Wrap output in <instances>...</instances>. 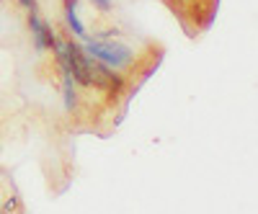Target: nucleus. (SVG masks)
<instances>
[{
	"label": "nucleus",
	"mask_w": 258,
	"mask_h": 214,
	"mask_svg": "<svg viewBox=\"0 0 258 214\" xmlns=\"http://www.w3.org/2000/svg\"><path fill=\"white\" fill-rule=\"evenodd\" d=\"M54 49H57V57L62 62V70L68 75H73V80H78L80 85L96 83V59L83 47L73 44V41H57Z\"/></svg>",
	"instance_id": "1"
},
{
	"label": "nucleus",
	"mask_w": 258,
	"mask_h": 214,
	"mask_svg": "<svg viewBox=\"0 0 258 214\" xmlns=\"http://www.w3.org/2000/svg\"><path fill=\"white\" fill-rule=\"evenodd\" d=\"M83 49L111 70H126L135 59V52L126 44H121V41H114V39H85Z\"/></svg>",
	"instance_id": "2"
},
{
	"label": "nucleus",
	"mask_w": 258,
	"mask_h": 214,
	"mask_svg": "<svg viewBox=\"0 0 258 214\" xmlns=\"http://www.w3.org/2000/svg\"><path fill=\"white\" fill-rule=\"evenodd\" d=\"M29 24H31L34 44H36V49H39V52H44V49H49V47H54V44H57L54 34L49 31V26L44 24V21H41V18L36 16V11H31V16H29Z\"/></svg>",
	"instance_id": "3"
},
{
	"label": "nucleus",
	"mask_w": 258,
	"mask_h": 214,
	"mask_svg": "<svg viewBox=\"0 0 258 214\" xmlns=\"http://www.w3.org/2000/svg\"><path fill=\"white\" fill-rule=\"evenodd\" d=\"M64 21H68V26L73 29V34L78 36V39H88V31H85V26H83V21H80V16H78V3L75 0H68L64 3Z\"/></svg>",
	"instance_id": "4"
},
{
	"label": "nucleus",
	"mask_w": 258,
	"mask_h": 214,
	"mask_svg": "<svg viewBox=\"0 0 258 214\" xmlns=\"http://www.w3.org/2000/svg\"><path fill=\"white\" fill-rule=\"evenodd\" d=\"M62 91H64V109L73 111L78 106V96H75V88H73V75L64 73V80H62Z\"/></svg>",
	"instance_id": "5"
},
{
	"label": "nucleus",
	"mask_w": 258,
	"mask_h": 214,
	"mask_svg": "<svg viewBox=\"0 0 258 214\" xmlns=\"http://www.w3.org/2000/svg\"><path fill=\"white\" fill-rule=\"evenodd\" d=\"M91 3L101 11H111V0H91Z\"/></svg>",
	"instance_id": "6"
},
{
	"label": "nucleus",
	"mask_w": 258,
	"mask_h": 214,
	"mask_svg": "<svg viewBox=\"0 0 258 214\" xmlns=\"http://www.w3.org/2000/svg\"><path fill=\"white\" fill-rule=\"evenodd\" d=\"M21 6L29 8V11H36V0H21Z\"/></svg>",
	"instance_id": "7"
}]
</instances>
